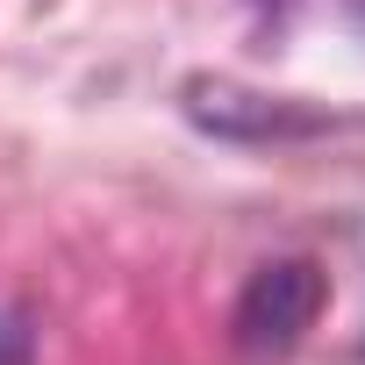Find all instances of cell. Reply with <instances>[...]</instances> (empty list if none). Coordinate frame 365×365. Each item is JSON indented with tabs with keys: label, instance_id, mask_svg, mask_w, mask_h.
I'll return each instance as SVG.
<instances>
[{
	"label": "cell",
	"instance_id": "2",
	"mask_svg": "<svg viewBox=\"0 0 365 365\" xmlns=\"http://www.w3.org/2000/svg\"><path fill=\"white\" fill-rule=\"evenodd\" d=\"M315 308H322V272L308 258L258 265L244 301H237V344L244 351H287V344H301V329H315Z\"/></svg>",
	"mask_w": 365,
	"mask_h": 365
},
{
	"label": "cell",
	"instance_id": "1",
	"mask_svg": "<svg viewBox=\"0 0 365 365\" xmlns=\"http://www.w3.org/2000/svg\"><path fill=\"white\" fill-rule=\"evenodd\" d=\"M187 115L215 136H251V143H294V136H322L336 115L279 101V93H251L237 79H187Z\"/></svg>",
	"mask_w": 365,
	"mask_h": 365
}]
</instances>
